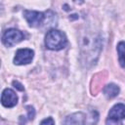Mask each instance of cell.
<instances>
[{
	"instance_id": "1",
	"label": "cell",
	"mask_w": 125,
	"mask_h": 125,
	"mask_svg": "<svg viewBox=\"0 0 125 125\" xmlns=\"http://www.w3.org/2000/svg\"><path fill=\"white\" fill-rule=\"evenodd\" d=\"M81 55L83 58V63L86 65L95 64L102 51L101 37L98 34L86 33L81 38Z\"/></svg>"
},
{
	"instance_id": "2",
	"label": "cell",
	"mask_w": 125,
	"mask_h": 125,
	"mask_svg": "<svg viewBox=\"0 0 125 125\" xmlns=\"http://www.w3.org/2000/svg\"><path fill=\"white\" fill-rule=\"evenodd\" d=\"M67 44L66 36L58 29H50L45 36V45L50 50H61Z\"/></svg>"
},
{
	"instance_id": "3",
	"label": "cell",
	"mask_w": 125,
	"mask_h": 125,
	"mask_svg": "<svg viewBox=\"0 0 125 125\" xmlns=\"http://www.w3.org/2000/svg\"><path fill=\"white\" fill-rule=\"evenodd\" d=\"M23 38H24V35L21 31H20L19 29H16V28H10L4 32V34L2 36V41L5 46L12 47V46L16 45L17 43L21 42Z\"/></svg>"
},
{
	"instance_id": "4",
	"label": "cell",
	"mask_w": 125,
	"mask_h": 125,
	"mask_svg": "<svg viewBox=\"0 0 125 125\" xmlns=\"http://www.w3.org/2000/svg\"><path fill=\"white\" fill-rule=\"evenodd\" d=\"M23 16H24L26 21L28 22L29 26H31V27H38V26H40L43 23L44 20H45L44 13L37 12V11L25 10V11H23Z\"/></svg>"
},
{
	"instance_id": "5",
	"label": "cell",
	"mask_w": 125,
	"mask_h": 125,
	"mask_svg": "<svg viewBox=\"0 0 125 125\" xmlns=\"http://www.w3.org/2000/svg\"><path fill=\"white\" fill-rule=\"evenodd\" d=\"M34 56V52L31 49H20L17 51L16 56L14 58V62L16 64H27L31 62Z\"/></svg>"
},
{
	"instance_id": "6",
	"label": "cell",
	"mask_w": 125,
	"mask_h": 125,
	"mask_svg": "<svg viewBox=\"0 0 125 125\" xmlns=\"http://www.w3.org/2000/svg\"><path fill=\"white\" fill-rule=\"evenodd\" d=\"M1 103L6 107H13L18 103V97L12 89L7 88L2 92Z\"/></svg>"
},
{
	"instance_id": "7",
	"label": "cell",
	"mask_w": 125,
	"mask_h": 125,
	"mask_svg": "<svg viewBox=\"0 0 125 125\" xmlns=\"http://www.w3.org/2000/svg\"><path fill=\"white\" fill-rule=\"evenodd\" d=\"M86 117L83 112H75L65 117L62 125H85Z\"/></svg>"
},
{
	"instance_id": "8",
	"label": "cell",
	"mask_w": 125,
	"mask_h": 125,
	"mask_svg": "<svg viewBox=\"0 0 125 125\" xmlns=\"http://www.w3.org/2000/svg\"><path fill=\"white\" fill-rule=\"evenodd\" d=\"M106 79L105 73L104 72H100L97 73L93 79H92V83H91V92L93 93V95H96L103 87V85L104 84V81Z\"/></svg>"
},
{
	"instance_id": "9",
	"label": "cell",
	"mask_w": 125,
	"mask_h": 125,
	"mask_svg": "<svg viewBox=\"0 0 125 125\" xmlns=\"http://www.w3.org/2000/svg\"><path fill=\"white\" fill-rule=\"evenodd\" d=\"M108 117L114 119H123L125 118V104H117L111 107L108 112Z\"/></svg>"
},
{
	"instance_id": "10",
	"label": "cell",
	"mask_w": 125,
	"mask_h": 125,
	"mask_svg": "<svg viewBox=\"0 0 125 125\" xmlns=\"http://www.w3.org/2000/svg\"><path fill=\"white\" fill-rule=\"evenodd\" d=\"M119 87L113 83H109L104 87V94L107 99H112L119 94Z\"/></svg>"
},
{
	"instance_id": "11",
	"label": "cell",
	"mask_w": 125,
	"mask_h": 125,
	"mask_svg": "<svg viewBox=\"0 0 125 125\" xmlns=\"http://www.w3.org/2000/svg\"><path fill=\"white\" fill-rule=\"evenodd\" d=\"M117 53H118V59L120 65L122 67H125V42L121 41L117 45Z\"/></svg>"
},
{
	"instance_id": "12",
	"label": "cell",
	"mask_w": 125,
	"mask_h": 125,
	"mask_svg": "<svg viewBox=\"0 0 125 125\" xmlns=\"http://www.w3.org/2000/svg\"><path fill=\"white\" fill-rule=\"evenodd\" d=\"M105 125H123V124H122L121 120H119V119L107 117V119L105 120Z\"/></svg>"
},
{
	"instance_id": "13",
	"label": "cell",
	"mask_w": 125,
	"mask_h": 125,
	"mask_svg": "<svg viewBox=\"0 0 125 125\" xmlns=\"http://www.w3.org/2000/svg\"><path fill=\"white\" fill-rule=\"evenodd\" d=\"M40 125H55V122L53 120L52 117H48V118H45L41 123Z\"/></svg>"
},
{
	"instance_id": "14",
	"label": "cell",
	"mask_w": 125,
	"mask_h": 125,
	"mask_svg": "<svg viewBox=\"0 0 125 125\" xmlns=\"http://www.w3.org/2000/svg\"><path fill=\"white\" fill-rule=\"evenodd\" d=\"M26 110H27V112H28V118H29V119H33L34 114H35L34 108H33L32 106L28 105V106H26Z\"/></svg>"
},
{
	"instance_id": "15",
	"label": "cell",
	"mask_w": 125,
	"mask_h": 125,
	"mask_svg": "<svg viewBox=\"0 0 125 125\" xmlns=\"http://www.w3.org/2000/svg\"><path fill=\"white\" fill-rule=\"evenodd\" d=\"M13 85L15 86V88L19 89L20 91H23V86H22L21 84H20L18 81H14V82H13Z\"/></svg>"
}]
</instances>
